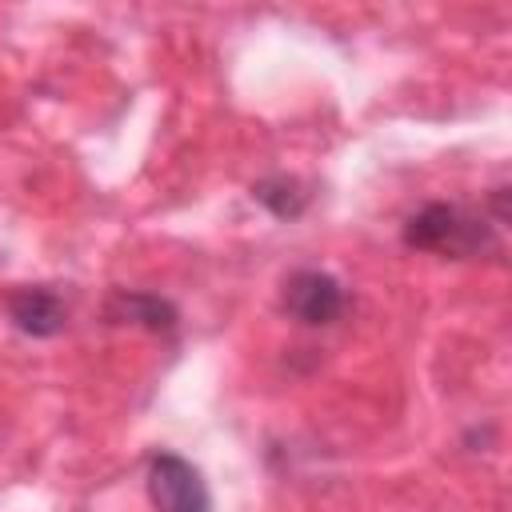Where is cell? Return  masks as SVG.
Segmentation results:
<instances>
[{
  "instance_id": "obj_6",
  "label": "cell",
  "mask_w": 512,
  "mask_h": 512,
  "mask_svg": "<svg viewBox=\"0 0 512 512\" xmlns=\"http://www.w3.org/2000/svg\"><path fill=\"white\" fill-rule=\"evenodd\" d=\"M252 200L264 204L276 220H296L308 208V188L288 172H272V176L252 184Z\"/></svg>"
},
{
  "instance_id": "obj_4",
  "label": "cell",
  "mask_w": 512,
  "mask_h": 512,
  "mask_svg": "<svg viewBox=\"0 0 512 512\" xmlns=\"http://www.w3.org/2000/svg\"><path fill=\"white\" fill-rule=\"evenodd\" d=\"M104 316L112 324H136L144 332H176L180 324V312L172 300L156 292H140V288H116L104 304Z\"/></svg>"
},
{
  "instance_id": "obj_3",
  "label": "cell",
  "mask_w": 512,
  "mask_h": 512,
  "mask_svg": "<svg viewBox=\"0 0 512 512\" xmlns=\"http://www.w3.org/2000/svg\"><path fill=\"white\" fill-rule=\"evenodd\" d=\"M280 304L292 320L308 324V328H324L332 320H340L348 296H344V284L332 276V272H320V268H300L284 280V292H280Z\"/></svg>"
},
{
  "instance_id": "obj_5",
  "label": "cell",
  "mask_w": 512,
  "mask_h": 512,
  "mask_svg": "<svg viewBox=\"0 0 512 512\" xmlns=\"http://www.w3.org/2000/svg\"><path fill=\"white\" fill-rule=\"evenodd\" d=\"M8 316L12 324L24 332V336H36V340H48V336H60L64 324H68V308L64 300L52 292V288H20L12 292L8 300Z\"/></svg>"
},
{
  "instance_id": "obj_1",
  "label": "cell",
  "mask_w": 512,
  "mask_h": 512,
  "mask_svg": "<svg viewBox=\"0 0 512 512\" xmlns=\"http://www.w3.org/2000/svg\"><path fill=\"white\" fill-rule=\"evenodd\" d=\"M404 244L416 248V252H440V256H476L492 244V232L484 220L468 216L464 208L456 204H444V200H432L424 204L420 212L408 216L404 224Z\"/></svg>"
},
{
  "instance_id": "obj_2",
  "label": "cell",
  "mask_w": 512,
  "mask_h": 512,
  "mask_svg": "<svg viewBox=\"0 0 512 512\" xmlns=\"http://www.w3.org/2000/svg\"><path fill=\"white\" fill-rule=\"evenodd\" d=\"M144 484H148V500L156 504V512H212V496H208L200 468L184 460L180 452H156L148 460Z\"/></svg>"
}]
</instances>
